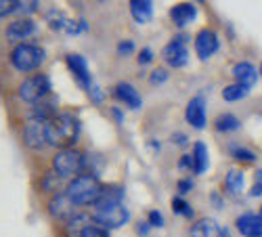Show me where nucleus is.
I'll list each match as a JSON object with an SVG mask.
<instances>
[{"instance_id":"obj_1","label":"nucleus","mask_w":262,"mask_h":237,"mask_svg":"<svg viewBox=\"0 0 262 237\" xmlns=\"http://www.w3.org/2000/svg\"><path fill=\"white\" fill-rule=\"evenodd\" d=\"M80 137V120L70 112H59L47 122V143L59 149L72 147Z\"/></svg>"},{"instance_id":"obj_2","label":"nucleus","mask_w":262,"mask_h":237,"mask_svg":"<svg viewBox=\"0 0 262 237\" xmlns=\"http://www.w3.org/2000/svg\"><path fill=\"white\" fill-rule=\"evenodd\" d=\"M93 221L112 231V229H120L124 227L128 221H130V212L128 208L118 202V200H109V198H99L95 204H93Z\"/></svg>"},{"instance_id":"obj_3","label":"nucleus","mask_w":262,"mask_h":237,"mask_svg":"<svg viewBox=\"0 0 262 237\" xmlns=\"http://www.w3.org/2000/svg\"><path fill=\"white\" fill-rule=\"evenodd\" d=\"M101 181L95 175H78L76 179L70 181L68 189V198L74 202V206H93L99 198H101Z\"/></svg>"},{"instance_id":"obj_4","label":"nucleus","mask_w":262,"mask_h":237,"mask_svg":"<svg viewBox=\"0 0 262 237\" xmlns=\"http://www.w3.org/2000/svg\"><path fill=\"white\" fill-rule=\"evenodd\" d=\"M45 59H47V51L40 45H34V42H21L11 51V66L24 74L36 72Z\"/></svg>"},{"instance_id":"obj_5","label":"nucleus","mask_w":262,"mask_h":237,"mask_svg":"<svg viewBox=\"0 0 262 237\" xmlns=\"http://www.w3.org/2000/svg\"><path fill=\"white\" fill-rule=\"evenodd\" d=\"M84 166H86V156L74 147L59 149L57 156L53 158V170L61 181L63 179H76L78 175H82Z\"/></svg>"},{"instance_id":"obj_6","label":"nucleus","mask_w":262,"mask_h":237,"mask_svg":"<svg viewBox=\"0 0 262 237\" xmlns=\"http://www.w3.org/2000/svg\"><path fill=\"white\" fill-rule=\"evenodd\" d=\"M51 78L45 76V74H32L28 76L24 82L19 84V97L21 101H26V103H40L42 99H45L49 93H51Z\"/></svg>"},{"instance_id":"obj_7","label":"nucleus","mask_w":262,"mask_h":237,"mask_svg":"<svg viewBox=\"0 0 262 237\" xmlns=\"http://www.w3.org/2000/svg\"><path fill=\"white\" fill-rule=\"evenodd\" d=\"M187 42L189 36L187 34H177L162 51L164 61L168 63L170 68H183L189 63V51H187Z\"/></svg>"},{"instance_id":"obj_8","label":"nucleus","mask_w":262,"mask_h":237,"mask_svg":"<svg viewBox=\"0 0 262 237\" xmlns=\"http://www.w3.org/2000/svg\"><path fill=\"white\" fill-rule=\"evenodd\" d=\"M24 141L30 149H42L47 143V122L38 120V118H30L24 124Z\"/></svg>"},{"instance_id":"obj_9","label":"nucleus","mask_w":262,"mask_h":237,"mask_svg":"<svg viewBox=\"0 0 262 237\" xmlns=\"http://www.w3.org/2000/svg\"><path fill=\"white\" fill-rule=\"evenodd\" d=\"M38 32V24L32 19V17H21V19H15L11 21V24L7 26V40L9 42H19L21 45V40H26L30 36H34Z\"/></svg>"},{"instance_id":"obj_10","label":"nucleus","mask_w":262,"mask_h":237,"mask_svg":"<svg viewBox=\"0 0 262 237\" xmlns=\"http://www.w3.org/2000/svg\"><path fill=\"white\" fill-rule=\"evenodd\" d=\"M65 63H68L70 72L76 76V80L82 84V89L84 91L89 89V86L93 84V76H91V70H89V61H86L82 55L70 53V55H65Z\"/></svg>"},{"instance_id":"obj_11","label":"nucleus","mask_w":262,"mask_h":237,"mask_svg":"<svg viewBox=\"0 0 262 237\" xmlns=\"http://www.w3.org/2000/svg\"><path fill=\"white\" fill-rule=\"evenodd\" d=\"M185 118L187 122L198 128V131H204L206 124H208V114H206V101L202 97H193L187 103V110H185Z\"/></svg>"},{"instance_id":"obj_12","label":"nucleus","mask_w":262,"mask_h":237,"mask_svg":"<svg viewBox=\"0 0 262 237\" xmlns=\"http://www.w3.org/2000/svg\"><path fill=\"white\" fill-rule=\"evenodd\" d=\"M195 51H198V57L202 61L210 59L218 51V36H216V32H212L208 28L200 30V34L195 36Z\"/></svg>"},{"instance_id":"obj_13","label":"nucleus","mask_w":262,"mask_h":237,"mask_svg":"<svg viewBox=\"0 0 262 237\" xmlns=\"http://www.w3.org/2000/svg\"><path fill=\"white\" fill-rule=\"evenodd\" d=\"M49 212L53 214L55 219H59V221H65L68 223L74 214H76V206H74V202L68 198V193H57V196L49 202Z\"/></svg>"},{"instance_id":"obj_14","label":"nucleus","mask_w":262,"mask_h":237,"mask_svg":"<svg viewBox=\"0 0 262 237\" xmlns=\"http://www.w3.org/2000/svg\"><path fill=\"white\" fill-rule=\"evenodd\" d=\"M237 231L244 237H262V214L246 212L237 219Z\"/></svg>"},{"instance_id":"obj_15","label":"nucleus","mask_w":262,"mask_h":237,"mask_svg":"<svg viewBox=\"0 0 262 237\" xmlns=\"http://www.w3.org/2000/svg\"><path fill=\"white\" fill-rule=\"evenodd\" d=\"M114 97H116L118 101H122L126 107H130V110H141V105H143L141 95L135 91V86H133V84H128V82H120V84H116Z\"/></svg>"},{"instance_id":"obj_16","label":"nucleus","mask_w":262,"mask_h":237,"mask_svg":"<svg viewBox=\"0 0 262 237\" xmlns=\"http://www.w3.org/2000/svg\"><path fill=\"white\" fill-rule=\"evenodd\" d=\"M191 237H229V231L212 219H202L191 227Z\"/></svg>"},{"instance_id":"obj_17","label":"nucleus","mask_w":262,"mask_h":237,"mask_svg":"<svg viewBox=\"0 0 262 237\" xmlns=\"http://www.w3.org/2000/svg\"><path fill=\"white\" fill-rule=\"evenodd\" d=\"M170 17L179 28H183V26L191 24V21H195V17H198V9H195L193 3H181L177 7H172Z\"/></svg>"},{"instance_id":"obj_18","label":"nucleus","mask_w":262,"mask_h":237,"mask_svg":"<svg viewBox=\"0 0 262 237\" xmlns=\"http://www.w3.org/2000/svg\"><path fill=\"white\" fill-rule=\"evenodd\" d=\"M233 76L237 78V84L248 86V89H252V86L256 84V80H258L256 68L252 66V63H248V61H239L237 66L233 68Z\"/></svg>"},{"instance_id":"obj_19","label":"nucleus","mask_w":262,"mask_h":237,"mask_svg":"<svg viewBox=\"0 0 262 237\" xmlns=\"http://www.w3.org/2000/svg\"><path fill=\"white\" fill-rule=\"evenodd\" d=\"M193 172L195 175H204V172L208 170V166H210V158H208V147H206V143H202V141H198L193 145Z\"/></svg>"},{"instance_id":"obj_20","label":"nucleus","mask_w":262,"mask_h":237,"mask_svg":"<svg viewBox=\"0 0 262 237\" xmlns=\"http://www.w3.org/2000/svg\"><path fill=\"white\" fill-rule=\"evenodd\" d=\"M130 13L139 24H147L154 17V3L151 0H130Z\"/></svg>"},{"instance_id":"obj_21","label":"nucleus","mask_w":262,"mask_h":237,"mask_svg":"<svg viewBox=\"0 0 262 237\" xmlns=\"http://www.w3.org/2000/svg\"><path fill=\"white\" fill-rule=\"evenodd\" d=\"M225 187H227V191L231 193V196H239V193L244 191V187H246V177H244V172H242V170H237V168L229 170V172H227V177H225Z\"/></svg>"},{"instance_id":"obj_22","label":"nucleus","mask_w":262,"mask_h":237,"mask_svg":"<svg viewBox=\"0 0 262 237\" xmlns=\"http://www.w3.org/2000/svg\"><path fill=\"white\" fill-rule=\"evenodd\" d=\"M91 221H93L91 214L76 212L74 217H72L68 223H65V227H68V233H70L72 237H80V233H82L86 227H91Z\"/></svg>"},{"instance_id":"obj_23","label":"nucleus","mask_w":262,"mask_h":237,"mask_svg":"<svg viewBox=\"0 0 262 237\" xmlns=\"http://www.w3.org/2000/svg\"><path fill=\"white\" fill-rule=\"evenodd\" d=\"M239 126L242 124H239V120L233 114H223L216 118V131H221V133H233Z\"/></svg>"},{"instance_id":"obj_24","label":"nucleus","mask_w":262,"mask_h":237,"mask_svg":"<svg viewBox=\"0 0 262 237\" xmlns=\"http://www.w3.org/2000/svg\"><path fill=\"white\" fill-rule=\"evenodd\" d=\"M61 30L70 36H76V34H82V32L89 30V24H86L84 19H63Z\"/></svg>"},{"instance_id":"obj_25","label":"nucleus","mask_w":262,"mask_h":237,"mask_svg":"<svg viewBox=\"0 0 262 237\" xmlns=\"http://www.w3.org/2000/svg\"><path fill=\"white\" fill-rule=\"evenodd\" d=\"M248 93H250L248 86H242V84H231V86H227V89L223 91V99L231 103V101H239V99L248 97Z\"/></svg>"},{"instance_id":"obj_26","label":"nucleus","mask_w":262,"mask_h":237,"mask_svg":"<svg viewBox=\"0 0 262 237\" xmlns=\"http://www.w3.org/2000/svg\"><path fill=\"white\" fill-rule=\"evenodd\" d=\"M172 212L179 214V217H185V219H191V217H193V208H191L181 196L172 198Z\"/></svg>"},{"instance_id":"obj_27","label":"nucleus","mask_w":262,"mask_h":237,"mask_svg":"<svg viewBox=\"0 0 262 237\" xmlns=\"http://www.w3.org/2000/svg\"><path fill=\"white\" fill-rule=\"evenodd\" d=\"M86 95H89V99H91L95 105H101V103L105 101V93L101 91V86L95 84V82L89 86V89H86Z\"/></svg>"},{"instance_id":"obj_28","label":"nucleus","mask_w":262,"mask_h":237,"mask_svg":"<svg viewBox=\"0 0 262 237\" xmlns=\"http://www.w3.org/2000/svg\"><path fill=\"white\" fill-rule=\"evenodd\" d=\"M80 237H109V231L103 229V227H99V225H91V227H86L80 233Z\"/></svg>"},{"instance_id":"obj_29","label":"nucleus","mask_w":262,"mask_h":237,"mask_svg":"<svg viewBox=\"0 0 262 237\" xmlns=\"http://www.w3.org/2000/svg\"><path fill=\"white\" fill-rule=\"evenodd\" d=\"M233 158L242 160V162H254L256 160V154L250 152V149H244V147H233Z\"/></svg>"},{"instance_id":"obj_30","label":"nucleus","mask_w":262,"mask_h":237,"mask_svg":"<svg viewBox=\"0 0 262 237\" xmlns=\"http://www.w3.org/2000/svg\"><path fill=\"white\" fill-rule=\"evenodd\" d=\"M166 80H168V72H166V70H162V68L154 70V72H151V76H149V84H154V86L164 84Z\"/></svg>"},{"instance_id":"obj_31","label":"nucleus","mask_w":262,"mask_h":237,"mask_svg":"<svg viewBox=\"0 0 262 237\" xmlns=\"http://www.w3.org/2000/svg\"><path fill=\"white\" fill-rule=\"evenodd\" d=\"M147 223L151 225V227H164V217H162V212L160 210H149V214H147Z\"/></svg>"},{"instance_id":"obj_32","label":"nucleus","mask_w":262,"mask_h":237,"mask_svg":"<svg viewBox=\"0 0 262 237\" xmlns=\"http://www.w3.org/2000/svg\"><path fill=\"white\" fill-rule=\"evenodd\" d=\"M17 3L19 0H0V17H5L9 13L17 11Z\"/></svg>"},{"instance_id":"obj_33","label":"nucleus","mask_w":262,"mask_h":237,"mask_svg":"<svg viewBox=\"0 0 262 237\" xmlns=\"http://www.w3.org/2000/svg\"><path fill=\"white\" fill-rule=\"evenodd\" d=\"M118 53H120L122 57L133 55V53H135V42H133V40H124V42H120V45H118Z\"/></svg>"},{"instance_id":"obj_34","label":"nucleus","mask_w":262,"mask_h":237,"mask_svg":"<svg viewBox=\"0 0 262 237\" xmlns=\"http://www.w3.org/2000/svg\"><path fill=\"white\" fill-rule=\"evenodd\" d=\"M137 61H139V66H147V63H151V61H154V51H151L149 47L141 49V53H139Z\"/></svg>"},{"instance_id":"obj_35","label":"nucleus","mask_w":262,"mask_h":237,"mask_svg":"<svg viewBox=\"0 0 262 237\" xmlns=\"http://www.w3.org/2000/svg\"><path fill=\"white\" fill-rule=\"evenodd\" d=\"M38 5L40 3H36V0L34 3H17V11L15 13H34L38 9Z\"/></svg>"},{"instance_id":"obj_36","label":"nucleus","mask_w":262,"mask_h":237,"mask_svg":"<svg viewBox=\"0 0 262 237\" xmlns=\"http://www.w3.org/2000/svg\"><path fill=\"white\" fill-rule=\"evenodd\" d=\"M250 196H252V198L262 196V170H258V177H256V183H254V187H252V191H250Z\"/></svg>"},{"instance_id":"obj_37","label":"nucleus","mask_w":262,"mask_h":237,"mask_svg":"<svg viewBox=\"0 0 262 237\" xmlns=\"http://www.w3.org/2000/svg\"><path fill=\"white\" fill-rule=\"evenodd\" d=\"M177 187H179V193H181V196H185V193H189V191L193 189V181H191V179H181Z\"/></svg>"},{"instance_id":"obj_38","label":"nucleus","mask_w":262,"mask_h":237,"mask_svg":"<svg viewBox=\"0 0 262 237\" xmlns=\"http://www.w3.org/2000/svg\"><path fill=\"white\" fill-rule=\"evenodd\" d=\"M179 168L181 170H193V156H183L181 160H179Z\"/></svg>"},{"instance_id":"obj_39","label":"nucleus","mask_w":262,"mask_h":237,"mask_svg":"<svg viewBox=\"0 0 262 237\" xmlns=\"http://www.w3.org/2000/svg\"><path fill=\"white\" fill-rule=\"evenodd\" d=\"M53 187H55V179L49 172V175H45V179H42V191H55Z\"/></svg>"},{"instance_id":"obj_40","label":"nucleus","mask_w":262,"mask_h":237,"mask_svg":"<svg viewBox=\"0 0 262 237\" xmlns=\"http://www.w3.org/2000/svg\"><path fill=\"white\" fill-rule=\"evenodd\" d=\"M189 137L187 135H181V133H174L172 135V143H177V145H187Z\"/></svg>"},{"instance_id":"obj_41","label":"nucleus","mask_w":262,"mask_h":237,"mask_svg":"<svg viewBox=\"0 0 262 237\" xmlns=\"http://www.w3.org/2000/svg\"><path fill=\"white\" fill-rule=\"evenodd\" d=\"M149 229H151V225H149V223H139V235H143V237H145V235L149 233Z\"/></svg>"},{"instance_id":"obj_42","label":"nucleus","mask_w":262,"mask_h":237,"mask_svg":"<svg viewBox=\"0 0 262 237\" xmlns=\"http://www.w3.org/2000/svg\"><path fill=\"white\" fill-rule=\"evenodd\" d=\"M112 114H114V118H116V120H118V122L122 124V120H124V116H122V112L118 110V107H114V110H112Z\"/></svg>"},{"instance_id":"obj_43","label":"nucleus","mask_w":262,"mask_h":237,"mask_svg":"<svg viewBox=\"0 0 262 237\" xmlns=\"http://www.w3.org/2000/svg\"><path fill=\"white\" fill-rule=\"evenodd\" d=\"M260 74H262V66H260Z\"/></svg>"}]
</instances>
